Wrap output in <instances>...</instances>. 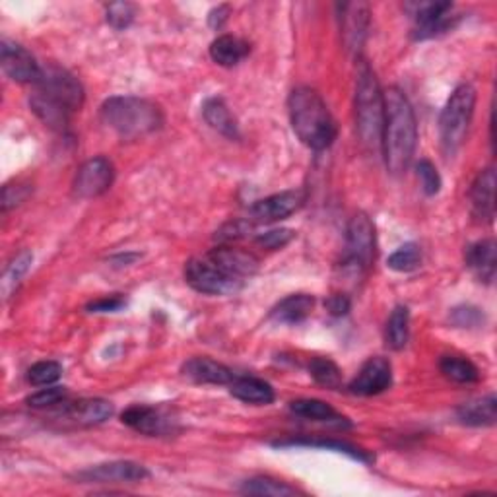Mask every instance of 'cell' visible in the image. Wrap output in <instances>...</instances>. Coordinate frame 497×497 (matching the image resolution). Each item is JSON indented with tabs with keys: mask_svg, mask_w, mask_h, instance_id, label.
<instances>
[{
	"mask_svg": "<svg viewBox=\"0 0 497 497\" xmlns=\"http://www.w3.org/2000/svg\"><path fill=\"white\" fill-rule=\"evenodd\" d=\"M385 100V122L381 134V150L385 165L393 175H400L408 170L414 158L418 141L416 115L412 103L403 90L389 88L383 93Z\"/></svg>",
	"mask_w": 497,
	"mask_h": 497,
	"instance_id": "obj_1",
	"label": "cell"
},
{
	"mask_svg": "<svg viewBox=\"0 0 497 497\" xmlns=\"http://www.w3.org/2000/svg\"><path fill=\"white\" fill-rule=\"evenodd\" d=\"M287 112L299 141L311 150H326L336 138V122L325 100L313 88L301 86L289 93Z\"/></svg>",
	"mask_w": 497,
	"mask_h": 497,
	"instance_id": "obj_2",
	"label": "cell"
},
{
	"mask_svg": "<svg viewBox=\"0 0 497 497\" xmlns=\"http://www.w3.org/2000/svg\"><path fill=\"white\" fill-rule=\"evenodd\" d=\"M102 121L105 127L115 131L121 138L134 141L156 132L163 124L161 109L148 100L134 95H115L102 105Z\"/></svg>",
	"mask_w": 497,
	"mask_h": 497,
	"instance_id": "obj_3",
	"label": "cell"
},
{
	"mask_svg": "<svg viewBox=\"0 0 497 497\" xmlns=\"http://www.w3.org/2000/svg\"><path fill=\"white\" fill-rule=\"evenodd\" d=\"M383 122L385 100L381 86L371 68L362 64L356 84V131L367 148H381Z\"/></svg>",
	"mask_w": 497,
	"mask_h": 497,
	"instance_id": "obj_4",
	"label": "cell"
},
{
	"mask_svg": "<svg viewBox=\"0 0 497 497\" xmlns=\"http://www.w3.org/2000/svg\"><path fill=\"white\" fill-rule=\"evenodd\" d=\"M476 90L471 84H461L454 88L447 105L439 119V138L447 156L457 154L464 144V138L474 117Z\"/></svg>",
	"mask_w": 497,
	"mask_h": 497,
	"instance_id": "obj_5",
	"label": "cell"
},
{
	"mask_svg": "<svg viewBox=\"0 0 497 497\" xmlns=\"http://www.w3.org/2000/svg\"><path fill=\"white\" fill-rule=\"evenodd\" d=\"M375 260V226L367 214L357 212L346 228V255L344 267L364 274Z\"/></svg>",
	"mask_w": 497,
	"mask_h": 497,
	"instance_id": "obj_6",
	"label": "cell"
},
{
	"mask_svg": "<svg viewBox=\"0 0 497 497\" xmlns=\"http://www.w3.org/2000/svg\"><path fill=\"white\" fill-rule=\"evenodd\" d=\"M34 86L37 92L45 93L47 98L71 109L73 113L84 103V88H82L80 80L57 64L41 66V74Z\"/></svg>",
	"mask_w": 497,
	"mask_h": 497,
	"instance_id": "obj_7",
	"label": "cell"
},
{
	"mask_svg": "<svg viewBox=\"0 0 497 497\" xmlns=\"http://www.w3.org/2000/svg\"><path fill=\"white\" fill-rule=\"evenodd\" d=\"M185 280L192 289H197L199 294L209 296L236 294L243 284L241 280L231 278V276L219 270L209 257L190 258L185 265Z\"/></svg>",
	"mask_w": 497,
	"mask_h": 497,
	"instance_id": "obj_8",
	"label": "cell"
},
{
	"mask_svg": "<svg viewBox=\"0 0 497 497\" xmlns=\"http://www.w3.org/2000/svg\"><path fill=\"white\" fill-rule=\"evenodd\" d=\"M113 181H115L113 163L103 156L92 158L84 165H82L74 177V183H73L74 197L95 199V197L103 195L105 190L112 189Z\"/></svg>",
	"mask_w": 497,
	"mask_h": 497,
	"instance_id": "obj_9",
	"label": "cell"
},
{
	"mask_svg": "<svg viewBox=\"0 0 497 497\" xmlns=\"http://www.w3.org/2000/svg\"><path fill=\"white\" fill-rule=\"evenodd\" d=\"M150 476L148 468L132 463V461H113L95 464L76 474V480L84 484H132V482H142Z\"/></svg>",
	"mask_w": 497,
	"mask_h": 497,
	"instance_id": "obj_10",
	"label": "cell"
},
{
	"mask_svg": "<svg viewBox=\"0 0 497 497\" xmlns=\"http://www.w3.org/2000/svg\"><path fill=\"white\" fill-rule=\"evenodd\" d=\"M303 202H306V192L303 190H284L276 192L272 197L257 200L251 209H248V219L258 224H272L286 219L296 214Z\"/></svg>",
	"mask_w": 497,
	"mask_h": 497,
	"instance_id": "obj_11",
	"label": "cell"
},
{
	"mask_svg": "<svg viewBox=\"0 0 497 497\" xmlns=\"http://www.w3.org/2000/svg\"><path fill=\"white\" fill-rule=\"evenodd\" d=\"M414 22V39H430L439 34H445L449 27H453L454 16H451L453 5L451 3H416L410 5Z\"/></svg>",
	"mask_w": 497,
	"mask_h": 497,
	"instance_id": "obj_12",
	"label": "cell"
},
{
	"mask_svg": "<svg viewBox=\"0 0 497 497\" xmlns=\"http://www.w3.org/2000/svg\"><path fill=\"white\" fill-rule=\"evenodd\" d=\"M0 64H3L5 74L20 84H35L41 74V66L34 54L10 41H3V47H0Z\"/></svg>",
	"mask_w": 497,
	"mask_h": 497,
	"instance_id": "obj_13",
	"label": "cell"
},
{
	"mask_svg": "<svg viewBox=\"0 0 497 497\" xmlns=\"http://www.w3.org/2000/svg\"><path fill=\"white\" fill-rule=\"evenodd\" d=\"M393 383V365L386 357H369L350 383V391L360 396H373L386 391Z\"/></svg>",
	"mask_w": 497,
	"mask_h": 497,
	"instance_id": "obj_14",
	"label": "cell"
},
{
	"mask_svg": "<svg viewBox=\"0 0 497 497\" xmlns=\"http://www.w3.org/2000/svg\"><path fill=\"white\" fill-rule=\"evenodd\" d=\"M340 8V30L350 53H360L369 30V8L364 3H344Z\"/></svg>",
	"mask_w": 497,
	"mask_h": 497,
	"instance_id": "obj_15",
	"label": "cell"
},
{
	"mask_svg": "<svg viewBox=\"0 0 497 497\" xmlns=\"http://www.w3.org/2000/svg\"><path fill=\"white\" fill-rule=\"evenodd\" d=\"M209 258L219 270L241 282L243 278H248V276H253L258 270V258L255 255L229 245H219L212 248L209 253Z\"/></svg>",
	"mask_w": 497,
	"mask_h": 497,
	"instance_id": "obj_16",
	"label": "cell"
},
{
	"mask_svg": "<svg viewBox=\"0 0 497 497\" xmlns=\"http://www.w3.org/2000/svg\"><path fill=\"white\" fill-rule=\"evenodd\" d=\"M495 171L488 168L480 171L471 189V202L474 216L484 224H492L495 216Z\"/></svg>",
	"mask_w": 497,
	"mask_h": 497,
	"instance_id": "obj_17",
	"label": "cell"
},
{
	"mask_svg": "<svg viewBox=\"0 0 497 497\" xmlns=\"http://www.w3.org/2000/svg\"><path fill=\"white\" fill-rule=\"evenodd\" d=\"M122 424L144 435H163L171 430V420L158 408L151 406H131L122 412Z\"/></svg>",
	"mask_w": 497,
	"mask_h": 497,
	"instance_id": "obj_18",
	"label": "cell"
},
{
	"mask_svg": "<svg viewBox=\"0 0 497 497\" xmlns=\"http://www.w3.org/2000/svg\"><path fill=\"white\" fill-rule=\"evenodd\" d=\"M63 416L78 425H100L113 416V404L103 398H80L64 406Z\"/></svg>",
	"mask_w": 497,
	"mask_h": 497,
	"instance_id": "obj_19",
	"label": "cell"
},
{
	"mask_svg": "<svg viewBox=\"0 0 497 497\" xmlns=\"http://www.w3.org/2000/svg\"><path fill=\"white\" fill-rule=\"evenodd\" d=\"M183 375L200 385H229L236 379V373L228 365L210 360V357H190L183 365Z\"/></svg>",
	"mask_w": 497,
	"mask_h": 497,
	"instance_id": "obj_20",
	"label": "cell"
},
{
	"mask_svg": "<svg viewBox=\"0 0 497 497\" xmlns=\"http://www.w3.org/2000/svg\"><path fill=\"white\" fill-rule=\"evenodd\" d=\"M466 265L471 268L476 278L482 282L492 284L495 278L497 268V245L493 239H482L466 248Z\"/></svg>",
	"mask_w": 497,
	"mask_h": 497,
	"instance_id": "obj_21",
	"label": "cell"
},
{
	"mask_svg": "<svg viewBox=\"0 0 497 497\" xmlns=\"http://www.w3.org/2000/svg\"><path fill=\"white\" fill-rule=\"evenodd\" d=\"M30 107L32 112L44 121L49 129L64 132L68 129V122H71V109H66L64 105H61L59 102H54L51 98H47L45 93H41L37 90H34V93L30 95Z\"/></svg>",
	"mask_w": 497,
	"mask_h": 497,
	"instance_id": "obj_22",
	"label": "cell"
},
{
	"mask_svg": "<svg viewBox=\"0 0 497 497\" xmlns=\"http://www.w3.org/2000/svg\"><path fill=\"white\" fill-rule=\"evenodd\" d=\"M457 418L461 424L471 427H488L497 420V400L493 395L484 398H474L457 408Z\"/></svg>",
	"mask_w": 497,
	"mask_h": 497,
	"instance_id": "obj_23",
	"label": "cell"
},
{
	"mask_svg": "<svg viewBox=\"0 0 497 497\" xmlns=\"http://www.w3.org/2000/svg\"><path fill=\"white\" fill-rule=\"evenodd\" d=\"M229 393L241 403L267 406L274 400L272 385L257 377H236L229 383Z\"/></svg>",
	"mask_w": 497,
	"mask_h": 497,
	"instance_id": "obj_24",
	"label": "cell"
},
{
	"mask_svg": "<svg viewBox=\"0 0 497 497\" xmlns=\"http://www.w3.org/2000/svg\"><path fill=\"white\" fill-rule=\"evenodd\" d=\"M315 307V299L307 294H294L282 299L270 313V319L282 325H296L307 319Z\"/></svg>",
	"mask_w": 497,
	"mask_h": 497,
	"instance_id": "obj_25",
	"label": "cell"
},
{
	"mask_svg": "<svg viewBox=\"0 0 497 497\" xmlns=\"http://www.w3.org/2000/svg\"><path fill=\"white\" fill-rule=\"evenodd\" d=\"M289 410H292L296 416L306 418V420L335 424V425H348L346 418H342L333 406L323 403V400H317V398L294 400V403L289 404Z\"/></svg>",
	"mask_w": 497,
	"mask_h": 497,
	"instance_id": "obj_26",
	"label": "cell"
},
{
	"mask_svg": "<svg viewBox=\"0 0 497 497\" xmlns=\"http://www.w3.org/2000/svg\"><path fill=\"white\" fill-rule=\"evenodd\" d=\"M248 54V44L239 37L233 35H219L212 41L210 57L216 64L231 68L239 64Z\"/></svg>",
	"mask_w": 497,
	"mask_h": 497,
	"instance_id": "obj_27",
	"label": "cell"
},
{
	"mask_svg": "<svg viewBox=\"0 0 497 497\" xmlns=\"http://www.w3.org/2000/svg\"><path fill=\"white\" fill-rule=\"evenodd\" d=\"M202 115H204V121L209 122L210 127L214 131H218L219 134H224L228 138H239L238 121L233 119V115L229 113V109L224 103V100H219V98L206 100L202 105Z\"/></svg>",
	"mask_w": 497,
	"mask_h": 497,
	"instance_id": "obj_28",
	"label": "cell"
},
{
	"mask_svg": "<svg viewBox=\"0 0 497 497\" xmlns=\"http://www.w3.org/2000/svg\"><path fill=\"white\" fill-rule=\"evenodd\" d=\"M276 447H315V449H326V451H336L344 453L348 457L362 461V463H371V454L360 447H356L352 443H346V441H338V439H292V441H278L274 443Z\"/></svg>",
	"mask_w": 497,
	"mask_h": 497,
	"instance_id": "obj_29",
	"label": "cell"
},
{
	"mask_svg": "<svg viewBox=\"0 0 497 497\" xmlns=\"http://www.w3.org/2000/svg\"><path fill=\"white\" fill-rule=\"evenodd\" d=\"M439 369L449 381L459 383V385H471L480 379L478 367L471 360H466V357H461V356L441 357Z\"/></svg>",
	"mask_w": 497,
	"mask_h": 497,
	"instance_id": "obj_30",
	"label": "cell"
},
{
	"mask_svg": "<svg viewBox=\"0 0 497 497\" xmlns=\"http://www.w3.org/2000/svg\"><path fill=\"white\" fill-rule=\"evenodd\" d=\"M386 344L393 350H403L410 338V311L406 306H396L386 323Z\"/></svg>",
	"mask_w": 497,
	"mask_h": 497,
	"instance_id": "obj_31",
	"label": "cell"
},
{
	"mask_svg": "<svg viewBox=\"0 0 497 497\" xmlns=\"http://www.w3.org/2000/svg\"><path fill=\"white\" fill-rule=\"evenodd\" d=\"M241 493L248 495H274V497H286V495H296L299 493L296 488L287 486L286 482L274 480L268 476H255L251 480H245L241 486Z\"/></svg>",
	"mask_w": 497,
	"mask_h": 497,
	"instance_id": "obj_32",
	"label": "cell"
},
{
	"mask_svg": "<svg viewBox=\"0 0 497 497\" xmlns=\"http://www.w3.org/2000/svg\"><path fill=\"white\" fill-rule=\"evenodd\" d=\"M32 260H34V257H32L30 251H22L20 255H16L8 262V267H6L5 276H3V294H5V297H10V294L14 292V289L18 287V284L22 282V278L27 274V270H30Z\"/></svg>",
	"mask_w": 497,
	"mask_h": 497,
	"instance_id": "obj_33",
	"label": "cell"
},
{
	"mask_svg": "<svg viewBox=\"0 0 497 497\" xmlns=\"http://www.w3.org/2000/svg\"><path fill=\"white\" fill-rule=\"evenodd\" d=\"M309 373L317 383L326 386V389H338L342 385V373L338 365L333 360H328V357H315V360H311Z\"/></svg>",
	"mask_w": 497,
	"mask_h": 497,
	"instance_id": "obj_34",
	"label": "cell"
},
{
	"mask_svg": "<svg viewBox=\"0 0 497 497\" xmlns=\"http://www.w3.org/2000/svg\"><path fill=\"white\" fill-rule=\"evenodd\" d=\"M422 262V251L416 243H406L403 247H398L396 251L386 260L389 268L396 272H412L420 267Z\"/></svg>",
	"mask_w": 497,
	"mask_h": 497,
	"instance_id": "obj_35",
	"label": "cell"
},
{
	"mask_svg": "<svg viewBox=\"0 0 497 497\" xmlns=\"http://www.w3.org/2000/svg\"><path fill=\"white\" fill-rule=\"evenodd\" d=\"M63 375V367L57 362H37L35 365L30 367L27 371V381L35 386H49L54 381H59Z\"/></svg>",
	"mask_w": 497,
	"mask_h": 497,
	"instance_id": "obj_36",
	"label": "cell"
},
{
	"mask_svg": "<svg viewBox=\"0 0 497 497\" xmlns=\"http://www.w3.org/2000/svg\"><path fill=\"white\" fill-rule=\"evenodd\" d=\"M253 229H255V222H251V219H231V222L224 224L216 231L214 238L222 245H228L231 241L248 238L253 233Z\"/></svg>",
	"mask_w": 497,
	"mask_h": 497,
	"instance_id": "obj_37",
	"label": "cell"
},
{
	"mask_svg": "<svg viewBox=\"0 0 497 497\" xmlns=\"http://www.w3.org/2000/svg\"><path fill=\"white\" fill-rule=\"evenodd\" d=\"M66 400V389L64 386H47V389H41L34 393L32 396H27V406L32 408H49V406H57Z\"/></svg>",
	"mask_w": 497,
	"mask_h": 497,
	"instance_id": "obj_38",
	"label": "cell"
},
{
	"mask_svg": "<svg viewBox=\"0 0 497 497\" xmlns=\"http://www.w3.org/2000/svg\"><path fill=\"white\" fill-rule=\"evenodd\" d=\"M136 8L129 3H113L105 8L107 14V24L115 27V30H127V27L134 20Z\"/></svg>",
	"mask_w": 497,
	"mask_h": 497,
	"instance_id": "obj_39",
	"label": "cell"
},
{
	"mask_svg": "<svg viewBox=\"0 0 497 497\" xmlns=\"http://www.w3.org/2000/svg\"><path fill=\"white\" fill-rule=\"evenodd\" d=\"M451 321L459 328H476L480 325H484V313L473 306H461L453 309Z\"/></svg>",
	"mask_w": 497,
	"mask_h": 497,
	"instance_id": "obj_40",
	"label": "cell"
},
{
	"mask_svg": "<svg viewBox=\"0 0 497 497\" xmlns=\"http://www.w3.org/2000/svg\"><path fill=\"white\" fill-rule=\"evenodd\" d=\"M418 177H420L422 189L427 197H434L441 190V177L435 170V165L430 160H422L418 163Z\"/></svg>",
	"mask_w": 497,
	"mask_h": 497,
	"instance_id": "obj_41",
	"label": "cell"
},
{
	"mask_svg": "<svg viewBox=\"0 0 497 497\" xmlns=\"http://www.w3.org/2000/svg\"><path fill=\"white\" fill-rule=\"evenodd\" d=\"M294 238H296V231L292 229H270L267 233L257 236V243L260 247L270 248V251H276V248L286 247Z\"/></svg>",
	"mask_w": 497,
	"mask_h": 497,
	"instance_id": "obj_42",
	"label": "cell"
},
{
	"mask_svg": "<svg viewBox=\"0 0 497 497\" xmlns=\"http://www.w3.org/2000/svg\"><path fill=\"white\" fill-rule=\"evenodd\" d=\"M124 306H127V297L121 294H113V296H105L88 303L86 309L90 313H115V311H121Z\"/></svg>",
	"mask_w": 497,
	"mask_h": 497,
	"instance_id": "obj_43",
	"label": "cell"
},
{
	"mask_svg": "<svg viewBox=\"0 0 497 497\" xmlns=\"http://www.w3.org/2000/svg\"><path fill=\"white\" fill-rule=\"evenodd\" d=\"M30 195V189L27 185H6L3 190V210H10L14 206H18L25 197Z\"/></svg>",
	"mask_w": 497,
	"mask_h": 497,
	"instance_id": "obj_44",
	"label": "cell"
},
{
	"mask_svg": "<svg viewBox=\"0 0 497 497\" xmlns=\"http://www.w3.org/2000/svg\"><path fill=\"white\" fill-rule=\"evenodd\" d=\"M325 307L328 309L330 315L342 317V315H346V313L350 311V299H348L346 296H342V294L330 296V297L325 301Z\"/></svg>",
	"mask_w": 497,
	"mask_h": 497,
	"instance_id": "obj_45",
	"label": "cell"
},
{
	"mask_svg": "<svg viewBox=\"0 0 497 497\" xmlns=\"http://www.w3.org/2000/svg\"><path fill=\"white\" fill-rule=\"evenodd\" d=\"M229 6H226V5H222V6H218V8H214L212 12H210V16H209V24H210V27H212V30H219V27H222L226 22H228V18H229Z\"/></svg>",
	"mask_w": 497,
	"mask_h": 497,
	"instance_id": "obj_46",
	"label": "cell"
}]
</instances>
